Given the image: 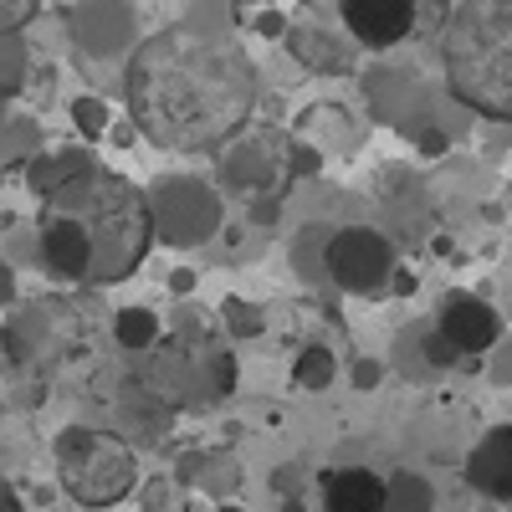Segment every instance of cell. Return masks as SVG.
<instances>
[{
  "label": "cell",
  "instance_id": "cell-1",
  "mask_svg": "<svg viewBox=\"0 0 512 512\" xmlns=\"http://www.w3.org/2000/svg\"><path fill=\"white\" fill-rule=\"evenodd\" d=\"M134 128L169 154H210L246 134L262 98V72L226 31L195 21L144 36L123 67Z\"/></svg>",
  "mask_w": 512,
  "mask_h": 512
},
{
  "label": "cell",
  "instance_id": "cell-2",
  "mask_svg": "<svg viewBox=\"0 0 512 512\" xmlns=\"http://www.w3.org/2000/svg\"><path fill=\"white\" fill-rule=\"evenodd\" d=\"M436 41L446 93L477 118L512 123V0H461Z\"/></svg>",
  "mask_w": 512,
  "mask_h": 512
},
{
  "label": "cell",
  "instance_id": "cell-3",
  "mask_svg": "<svg viewBox=\"0 0 512 512\" xmlns=\"http://www.w3.org/2000/svg\"><path fill=\"white\" fill-rule=\"evenodd\" d=\"M52 210L82 221V231L93 236V246H98L93 282H118L128 272H139L144 251L154 241V210H149L139 185H128L123 175H113V169L98 164L67 195H57Z\"/></svg>",
  "mask_w": 512,
  "mask_h": 512
},
{
  "label": "cell",
  "instance_id": "cell-4",
  "mask_svg": "<svg viewBox=\"0 0 512 512\" xmlns=\"http://www.w3.org/2000/svg\"><path fill=\"white\" fill-rule=\"evenodd\" d=\"M57 477L67 497L82 507H118L139 487V461H134V446H123L118 436L72 425L57 441Z\"/></svg>",
  "mask_w": 512,
  "mask_h": 512
},
{
  "label": "cell",
  "instance_id": "cell-5",
  "mask_svg": "<svg viewBox=\"0 0 512 512\" xmlns=\"http://www.w3.org/2000/svg\"><path fill=\"white\" fill-rule=\"evenodd\" d=\"M323 272L333 277V287H344L354 297H374L395 282V246L374 226H344L323 241Z\"/></svg>",
  "mask_w": 512,
  "mask_h": 512
},
{
  "label": "cell",
  "instance_id": "cell-6",
  "mask_svg": "<svg viewBox=\"0 0 512 512\" xmlns=\"http://www.w3.org/2000/svg\"><path fill=\"white\" fill-rule=\"evenodd\" d=\"M282 47L292 52V62H303V67L318 72V77H349V72L359 67V52H364L359 41L344 31L338 11L328 16L318 0H303V6L292 11Z\"/></svg>",
  "mask_w": 512,
  "mask_h": 512
},
{
  "label": "cell",
  "instance_id": "cell-7",
  "mask_svg": "<svg viewBox=\"0 0 512 512\" xmlns=\"http://www.w3.org/2000/svg\"><path fill=\"white\" fill-rule=\"evenodd\" d=\"M333 11L364 52H395L420 36V0H338Z\"/></svg>",
  "mask_w": 512,
  "mask_h": 512
},
{
  "label": "cell",
  "instance_id": "cell-8",
  "mask_svg": "<svg viewBox=\"0 0 512 512\" xmlns=\"http://www.w3.org/2000/svg\"><path fill=\"white\" fill-rule=\"evenodd\" d=\"M436 328L451 338V344H456L466 359L492 354V349L502 344V318H497V308H492V303H482L477 292H446Z\"/></svg>",
  "mask_w": 512,
  "mask_h": 512
},
{
  "label": "cell",
  "instance_id": "cell-9",
  "mask_svg": "<svg viewBox=\"0 0 512 512\" xmlns=\"http://www.w3.org/2000/svg\"><path fill=\"white\" fill-rule=\"evenodd\" d=\"M36 251H41V267H47L57 282H93L98 246H93V236H88V231H82V221L57 216V210H52V221L41 226Z\"/></svg>",
  "mask_w": 512,
  "mask_h": 512
},
{
  "label": "cell",
  "instance_id": "cell-10",
  "mask_svg": "<svg viewBox=\"0 0 512 512\" xmlns=\"http://www.w3.org/2000/svg\"><path fill=\"white\" fill-rule=\"evenodd\" d=\"M466 482L472 492L492 502H512V425H492V431L466 456Z\"/></svg>",
  "mask_w": 512,
  "mask_h": 512
},
{
  "label": "cell",
  "instance_id": "cell-11",
  "mask_svg": "<svg viewBox=\"0 0 512 512\" xmlns=\"http://www.w3.org/2000/svg\"><path fill=\"white\" fill-rule=\"evenodd\" d=\"M323 512H390V477L369 466H344L323 477Z\"/></svg>",
  "mask_w": 512,
  "mask_h": 512
},
{
  "label": "cell",
  "instance_id": "cell-12",
  "mask_svg": "<svg viewBox=\"0 0 512 512\" xmlns=\"http://www.w3.org/2000/svg\"><path fill=\"white\" fill-rule=\"evenodd\" d=\"M88 169H98V159L88 154V149H52V154H36V159H26V180H31V190L41 195V200H57V195H67Z\"/></svg>",
  "mask_w": 512,
  "mask_h": 512
},
{
  "label": "cell",
  "instance_id": "cell-13",
  "mask_svg": "<svg viewBox=\"0 0 512 512\" xmlns=\"http://www.w3.org/2000/svg\"><path fill=\"white\" fill-rule=\"evenodd\" d=\"M292 139H303L313 149H333V154H349L359 144V123L349 118V108H338V103H313L303 118H297L292 128Z\"/></svg>",
  "mask_w": 512,
  "mask_h": 512
},
{
  "label": "cell",
  "instance_id": "cell-14",
  "mask_svg": "<svg viewBox=\"0 0 512 512\" xmlns=\"http://www.w3.org/2000/svg\"><path fill=\"white\" fill-rule=\"evenodd\" d=\"M272 175L277 169L267 164V149L262 144H236L231 154H226V180L231 185H241V190H262V185H272Z\"/></svg>",
  "mask_w": 512,
  "mask_h": 512
},
{
  "label": "cell",
  "instance_id": "cell-15",
  "mask_svg": "<svg viewBox=\"0 0 512 512\" xmlns=\"http://www.w3.org/2000/svg\"><path fill=\"white\" fill-rule=\"evenodd\" d=\"M333 379H338V359H333L328 344H308L303 354L292 359V384H297V390L318 395V390H328Z\"/></svg>",
  "mask_w": 512,
  "mask_h": 512
},
{
  "label": "cell",
  "instance_id": "cell-16",
  "mask_svg": "<svg viewBox=\"0 0 512 512\" xmlns=\"http://www.w3.org/2000/svg\"><path fill=\"white\" fill-rule=\"evenodd\" d=\"M113 338H118V349H128V354L154 349L159 344V313L154 308H123L113 318Z\"/></svg>",
  "mask_w": 512,
  "mask_h": 512
},
{
  "label": "cell",
  "instance_id": "cell-17",
  "mask_svg": "<svg viewBox=\"0 0 512 512\" xmlns=\"http://www.w3.org/2000/svg\"><path fill=\"white\" fill-rule=\"evenodd\" d=\"M390 512H436V487L420 472H395L390 477Z\"/></svg>",
  "mask_w": 512,
  "mask_h": 512
},
{
  "label": "cell",
  "instance_id": "cell-18",
  "mask_svg": "<svg viewBox=\"0 0 512 512\" xmlns=\"http://www.w3.org/2000/svg\"><path fill=\"white\" fill-rule=\"evenodd\" d=\"M72 123L82 128V139H103L108 128H113V113H108L103 98H77L72 103Z\"/></svg>",
  "mask_w": 512,
  "mask_h": 512
},
{
  "label": "cell",
  "instance_id": "cell-19",
  "mask_svg": "<svg viewBox=\"0 0 512 512\" xmlns=\"http://www.w3.org/2000/svg\"><path fill=\"white\" fill-rule=\"evenodd\" d=\"M420 354H425V364H431V369H456V364L466 359V354H461V349L451 344V338H446L441 328L420 338Z\"/></svg>",
  "mask_w": 512,
  "mask_h": 512
},
{
  "label": "cell",
  "instance_id": "cell-20",
  "mask_svg": "<svg viewBox=\"0 0 512 512\" xmlns=\"http://www.w3.org/2000/svg\"><path fill=\"white\" fill-rule=\"evenodd\" d=\"M226 323H231L236 338H256V333H262V313H256L251 303H241V297H231V303H226Z\"/></svg>",
  "mask_w": 512,
  "mask_h": 512
},
{
  "label": "cell",
  "instance_id": "cell-21",
  "mask_svg": "<svg viewBox=\"0 0 512 512\" xmlns=\"http://www.w3.org/2000/svg\"><path fill=\"white\" fill-rule=\"evenodd\" d=\"M36 11H41V0H0V36H16Z\"/></svg>",
  "mask_w": 512,
  "mask_h": 512
},
{
  "label": "cell",
  "instance_id": "cell-22",
  "mask_svg": "<svg viewBox=\"0 0 512 512\" xmlns=\"http://www.w3.org/2000/svg\"><path fill=\"white\" fill-rule=\"evenodd\" d=\"M272 11H277V0H231V21H236L241 31H256Z\"/></svg>",
  "mask_w": 512,
  "mask_h": 512
},
{
  "label": "cell",
  "instance_id": "cell-23",
  "mask_svg": "<svg viewBox=\"0 0 512 512\" xmlns=\"http://www.w3.org/2000/svg\"><path fill=\"white\" fill-rule=\"evenodd\" d=\"M379 379H384V364H379V359H359V364H354V390L369 395V390H379Z\"/></svg>",
  "mask_w": 512,
  "mask_h": 512
},
{
  "label": "cell",
  "instance_id": "cell-24",
  "mask_svg": "<svg viewBox=\"0 0 512 512\" xmlns=\"http://www.w3.org/2000/svg\"><path fill=\"white\" fill-rule=\"evenodd\" d=\"M231 390H236V359L221 354L216 359V395H231Z\"/></svg>",
  "mask_w": 512,
  "mask_h": 512
},
{
  "label": "cell",
  "instance_id": "cell-25",
  "mask_svg": "<svg viewBox=\"0 0 512 512\" xmlns=\"http://www.w3.org/2000/svg\"><path fill=\"white\" fill-rule=\"evenodd\" d=\"M0 512H26V502H21V492L0 477Z\"/></svg>",
  "mask_w": 512,
  "mask_h": 512
},
{
  "label": "cell",
  "instance_id": "cell-26",
  "mask_svg": "<svg viewBox=\"0 0 512 512\" xmlns=\"http://www.w3.org/2000/svg\"><path fill=\"white\" fill-rule=\"evenodd\" d=\"M11 297H16V277H11V267H6V262H0V308H6Z\"/></svg>",
  "mask_w": 512,
  "mask_h": 512
},
{
  "label": "cell",
  "instance_id": "cell-27",
  "mask_svg": "<svg viewBox=\"0 0 512 512\" xmlns=\"http://www.w3.org/2000/svg\"><path fill=\"white\" fill-rule=\"evenodd\" d=\"M390 287H395L400 297H410V292H415V272H395V282H390Z\"/></svg>",
  "mask_w": 512,
  "mask_h": 512
},
{
  "label": "cell",
  "instance_id": "cell-28",
  "mask_svg": "<svg viewBox=\"0 0 512 512\" xmlns=\"http://www.w3.org/2000/svg\"><path fill=\"white\" fill-rule=\"evenodd\" d=\"M169 287H175V292H195V272H175V277H169Z\"/></svg>",
  "mask_w": 512,
  "mask_h": 512
},
{
  "label": "cell",
  "instance_id": "cell-29",
  "mask_svg": "<svg viewBox=\"0 0 512 512\" xmlns=\"http://www.w3.org/2000/svg\"><path fill=\"white\" fill-rule=\"evenodd\" d=\"M277 512H303V502H297V497H282V502H277Z\"/></svg>",
  "mask_w": 512,
  "mask_h": 512
},
{
  "label": "cell",
  "instance_id": "cell-30",
  "mask_svg": "<svg viewBox=\"0 0 512 512\" xmlns=\"http://www.w3.org/2000/svg\"><path fill=\"white\" fill-rule=\"evenodd\" d=\"M216 512H246V507H236V502H221V507H216Z\"/></svg>",
  "mask_w": 512,
  "mask_h": 512
}]
</instances>
